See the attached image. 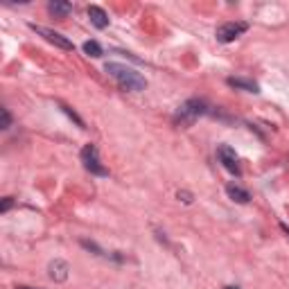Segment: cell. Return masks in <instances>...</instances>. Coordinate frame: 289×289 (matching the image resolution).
I'll return each instance as SVG.
<instances>
[{"mask_svg": "<svg viewBox=\"0 0 289 289\" xmlns=\"http://www.w3.org/2000/svg\"><path fill=\"white\" fill-rule=\"evenodd\" d=\"M104 70H107V72L113 77V79L118 81L122 91H134V93H138V91H144V86H147V81H144V77L140 75V72H136V70L127 68V66H122V64L108 61Z\"/></svg>", "mask_w": 289, "mask_h": 289, "instance_id": "obj_1", "label": "cell"}, {"mask_svg": "<svg viewBox=\"0 0 289 289\" xmlns=\"http://www.w3.org/2000/svg\"><path fill=\"white\" fill-rule=\"evenodd\" d=\"M208 111L206 108V102L204 100H187V102H183L181 107H179L177 111V122H194V120L199 118V115H204V113Z\"/></svg>", "mask_w": 289, "mask_h": 289, "instance_id": "obj_2", "label": "cell"}, {"mask_svg": "<svg viewBox=\"0 0 289 289\" xmlns=\"http://www.w3.org/2000/svg\"><path fill=\"white\" fill-rule=\"evenodd\" d=\"M81 163H84V167L91 174H95V177H108V170L100 163V154H97V147L95 144H86L84 149H81Z\"/></svg>", "mask_w": 289, "mask_h": 289, "instance_id": "obj_3", "label": "cell"}, {"mask_svg": "<svg viewBox=\"0 0 289 289\" xmlns=\"http://www.w3.org/2000/svg\"><path fill=\"white\" fill-rule=\"evenodd\" d=\"M249 30L247 23H242V21H230V23H224L221 27H217V41L219 43H230V41H235L240 34H244Z\"/></svg>", "mask_w": 289, "mask_h": 289, "instance_id": "obj_4", "label": "cell"}, {"mask_svg": "<svg viewBox=\"0 0 289 289\" xmlns=\"http://www.w3.org/2000/svg\"><path fill=\"white\" fill-rule=\"evenodd\" d=\"M34 30V32L36 34H41L43 38H45V41L48 43H52V45H57V48H61V50H72L75 48V45H72V43L68 41V38L64 36V34H59V32H54V30H48V27H41V25H30Z\"/></svg>", "mask_w": 289, "mask_h": 289, "instance_id": "obj_5", "label": "cell"}, {"mask_svg": "<svg viewBox=\"0 0 289 289\" xmlns=\"http://www.w3.org/2000/svg\"><path fill=\"white\" fill-rule=\"evenodd\" d=\"M217 156H219L221 165H224L226 170L230 172V174H235V177H240V174H242V170H240V165H237L235 149H230L228 144H221V147H217Z\"/></svg>", "mask_w": 289, "mask_h": 289, "instance_id": "obj_6", "label": "cell"}, {"mask_svg": "<svg viewBox=\"0 0 289 289\" xmlns=\"http://www.w3.org/2000/svg\"><path fill=\"white\" fill-rule=\"evenodd\" d=\"M88 18H91V23L97 27V30H104V27L108 25L107 11H104L102 7H97V5H91V7H88Z\"/></svg>", "mask_w": 289, "mask_h": 289, "instance_id": "obj_7", "label": "cell"}, {"mask_svg": "<svg viewBox=\"0 0 289 289\" xmlns=\"http://www.w3.org/2000/svg\"><path fill=\"white\" fill-rule=\"evenodd\" d=\"M68 262H64V260H54V262H50V278L57 280V283H64L66 278H68Z\"/></svg>", "mask_w": 289, "mask_h": 289, "instance_id": "obj_8", "label": "cell"}, {"mask_svg": "<svg viewBox=\"0 0 289 289\" xmlns=\"http://www.w3.org/2000/svg\"><path fill=\"white\" fill-rule=\"evenodd\" d=\"M226 192H228V197L233 199L235 204H249V199H251V194H249L247 190H242L240 185H235V183L226 185Z\"/></svg>", "mask_w": 289, "mask_h": 289, "instance_id": "obj_9", "label": "cell"}, {"mask_svg": "<svg viewBox=\"0 0 289 289\" xmlns=\"http://www.w3.org/2000/svg\"><path fill=\"white\" fill-rule=\"evenodd\" d=\"M228 86H233V88H240V91L257 93V84H255V81L242 79V77H228Z\"/></svg>", "mask_w": 289, "mask_h": 289, "instance_id": "obj_10", "label": "cell"}, {"mask_svg": "<svg viewBox=\"0 0 289 289\" xmlns=\"http://www.w3.org/2000/svg\"><path fill=\"white\" fill-rule=\"evenodd\" d=\"M48 11L54 14V16H68L70 11H72V5L70 2H59V0H54L48 5Z\"/></svg>", "mask_w": 289, "mask_h": 289, "instance_id": "obj_11", "label": "cell"}, {"mask_svg": "<svg viewBox=\"0 0 289 289\" xmlns=\"http://www.w3.org/2000/svg\"><path fill=\"white\" fill-rule=\"evenodd\" d=\"M84 52L88 54V57H93V59L102 57V48H100V43L97 41H86L84 43Z\"/></svg>", "mask_w": 289, "mask_h": 289, "instance_id": "obj_12", "label": "cell"}, {"mask_svg": "<svg viewBox=\"0 0 289 289\" xmlns=\"http://www.w3.org/2000/svg\"><path fill=\"white\" fill-rule=\"evenodd\" d=\"M59 107H61V108H64V113H66V115H68V118H70V120H75V122H77V124H79V127H81V129H86V127H84V120H81V118H79V115H77V113H75V111H72V108H70V107H66V104H59Z\"/></svg>", "mask_w": 289, "mask_h": 289, "instance_id": "obj_13", "label": "cell"}, {"mask_svg": "<svg viewBox=\"0 0 289 289\" xmlns=\"http://www.w3.org/2000/svg\"><path fill=\"white\" fill-rule=\"evenodd\" d=\"M2 129H9L11 127V115H9V111H7V108H2Z\"/></svg>", "mask_w": 289, "mask_h": 289, "instance_id": "obj_14", "label": "cell"}, {"mask_svg": "<svg viewBox=\"0 0 289 289\" xmlns=\"http://www.w3.org/2000/svg\"><path fill=\"white\" fill-rule=\"evenodd\" d=\"M11 206H14V199H11V197H5V199H2V204H0V213H7Z\"/></svg>", "mask_w": 289, "mask_h": 289, "instance_id": "obj_15", "label": "cell"}, {"mask_svg": "<svg viewBox=\"0 0 289 289\" xmlns=\"http://www.w3.org/2000/svg\"><path fill=\"white\" fill-rule=\"evenodd\" d=\"M179 199H183L185 204H190V201H192V199H190V194H187V192H179Z\"/></svg>", "mask_w": 289, "mask_h": 289, "instance_id": "obj_16", "label": "cell"}, {"mask_svg": "<svg viewBox=\"0 0 289 289\" xmlns=\"http://www.w3.org/2000/svg\"><path fill=\"white\" fill-rule=\"evenodd\" d=\"M16 289H38V287H27V285H16Z\"/></svg>", "mask_w": 289, "mask_h": 289, "instance_id": "obj_17", "label": "cell"}, {"mask_svg": "<svg viewBox=\"0 0 289 289\" xmlns=\"http://www.w3.org/2000/svg\"><path fill=\"white\" fill-rule=\"evenodd\" d=\"M280 228H283L285 233H287V235H289V228H287V226H285V224H280Z\"/></svg>", "mask_w": 289, "mask_h": 289, "instance_id": "obj_18", "label": "cell"}, {"mask_svg": "<svg viewBox=\"0 0 289 289\" xmlns=\"http://www.w3.org/2000/svg\"><path fill=\"white\" fill-rule=\"evenodd\" d=\"M224 289H240V287H224Z\"/></svg>", "mask_w": 289, "mask_h": 289, "instance_id": "obj_19", "label": "cell"}]
</instances>
